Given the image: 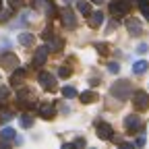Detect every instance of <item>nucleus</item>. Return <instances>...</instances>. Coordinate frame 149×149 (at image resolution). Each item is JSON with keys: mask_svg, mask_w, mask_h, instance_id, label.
<instances>
[{"mask_svg": "<svg viewBox=\"0 0 149 149\" xmlns=\"http://www.w3.org/2000/svg\"><path fill=\"white\" fill-rule=\"evenodd\" d=\"M112 95H116L118 100H128L130 95H133V85H130L128 81H116L114 85H112Z\"/></svg>", "mask_w": 149, "mask_h": 149, "instance_id": "1", "label": "nucleus"}, {"mask_svg": "<svg viewBox=\"0 0 149 149\" xmlns=\"http://www.w3.org/2000/svg\"><path fill=\"white\" fill-rule=\"evenodd\" d=\"M130 10V2L128 0H112L110 2V13L114 17H124Z\"/></svg>", "mask_w": 149, "mask_h": 149, "instance_id": "2", "label": "nucleus"}, {"mask_svg": "<svg viewBox=\"0 0 149 149\" xmlns=\"http://www.w3.org/2000/svg\"><path fill=\"white\" fill-rule=\"evenodd\" d=\"M133 106H135L139 112L147 110V108H149V93H147V91H135V93H133Z\"/></svg>", "mask_w": 149, "mask_h": 149, "instance_id": "3", "label": "nucleus"}, {"mask_svg": "<svg viewBox=\"0 0 149 149\" xmlns=\"http://www.w3.org/2000/svg\"><path fill=\"white\" fill-rule=\"evenodd\" d=\"M0 64H2L6 70L17 68V66H19V58H17V54H13V52H4L2 56H0Z\"/></svg>", "mask_w": 149, "mask_h": 149, "instance_id": "4", "label": "nucleus"}, {"mask_svg": "<svg viewBox=\"0 0 149 149\" xmlns=\"http://www.w3.org/2000/svg\"><path fill=\"white\" fill-rule=\"evenodd\" d=\"M37 81L42 83V87L44 89H48V91H54L56 89V79H54V74L52 72H40V77H37Z\"/></svg>", "mask_w": 149, "mask_h": 149, "instance_id": "5", "label": "nucleus"}, {"mask_svg": "<svg viewBox=\"0 0 149 149\" xmlns=\"http://www.w3.org/2000/svg\"><path fill=\"white\" fill-rule=\"evenodd\" d=\"M95 130H97V137H100V139L110 141L112 137H114V128H112L108 122H97V124H95Z\"/></svg>", "mask_w": 149, "mask_h": 149, "instance_id": "6", "label": "nucleus"}, {"mask_svg": "<svg viewBox=\"0 0 149 149\" xmlns=\"http://www.w3.org/2000/svg\"><path fill=\"white\" fill-rule=\"evenodd\" d=\"M124 128L128 130V133H133V130H143V124H141V118L135 116V114H130L124 118Z\"/></svg>", "mask_w": 149, "mask_h": 149, "instance_id": "7", "label": "nucleus"}, {"mask_svg": "<svg viewBox=\"0 0 149 149\" xmlns=\"http://www.w3.org/2000/svg\"><path fill=\"white\" fill-rule=\"evenodd\" d=\"M48 46H40L35 50V54H33V64L35 66H42V64H46V60H48Z\"/></svg>", "mask_w": 149, "mask_h": 149, "instance_id": "8", "label": "nucleus"}, {"mask_svg": "<svg viewBox=\"0 0 149 149\" xmlns=\"http://www.w3.org/2000/svg\"><path fill=\"white\" fill-rule=\"evenodd\" d=\"M60 17H62V23H64L68 29H74V27H77V19H74L72 10H68V8H62Z\"/></svg>", "mask_w": 149, "mask_h": 149, "instance_id": "9", "label": "nucleus"}, {"mask_svg": "<svg viewBox=\"0 0 149 149\" xmlns=\"http://www.w3.org/2000/svg\"><path fill=\"white\" fill-rule=\"evenodd\" d=\"M54 114H56V108H54V104H40V116L42 118H46V120H50V118H54Z\"/></svg>", "mask_w": 149, "mask_h": 149, "instance_id": "10", "label": "nucleus"}, {"mask_svg": "<svg viewBox=\"0 0 149 149\" xmlns=\"http://www.w3.org/2000/svg\"><path fill=\"white\" fill-rule=\"evenodd\" d=\"M126 29L133 35H141L143 33V25L137 21V19H128V21H126Z\"/></svg>", "mask_w": 149, "mask_h": 149, "instance_id": "11", "label": "nucleus"}, {"mask_svg": "<svg viewBox=\"0 0 149 149\" xmlns=\"http://www.w3.org/2000/svg\"><path fill=\"white\" fill-rule=\"evenodd\" d=\"M102 23H104V13H102V10H95V13L89 15V25H91L93 29H97Z\"/></svg>", "mask_w": 149, "mask_h": 149, "instance_id": "12", "label": "nucleus"}, {"mask_svg": "<svg viewBox=\"0 0 149 149\" xmlns=\"http://www.w3.org/2000/svg\"><path fill=\"white\" fill-rule=\"evenodd\" d=\"M145 70H149V62L147 60H139V62L133 64V72L135 74H143Z\"/></svg>", "mask_w": 149, "mask_h": 149, "instance_id": "13", "label": "nucleus"}, {"mask_svg": "<svg viewBox=\"0 0 149 149\" xmlns=\"http://www.w3.org/2000/svg\"><path fill=\"white\" fill-rule=\"evenodd\" d=\"M79 97H81L83 104H93V102L97 100V93H95V91H83Z\"/></svg>", "mask_w": 149, "mask_h": 149, "instance_id": "14", "label": "nucleus"}, {"mask_svg": "<svg viewBox=\"0 0 149 149\" xmlns=\"http://www.w3.org/2000/svg\"><path fill=\"white\" fill-rule=\"evenodd\" d=\"M23 77H25V70L23 68H17V72H13V77H10V85H21V81H23Z\"/></svg>", "mask_w": 149, "mask_h": 149, "instance_id": "15", "label": "nucleus"}, {"mask_svg": "<svg viewBox=\"0 0 149 149\" xmlns=\"http://www.w3.org/2000/svg\"><path fill=\"white\" fill-rule=\"evenodd\" d=\"M50 44H48V50H54V52H58V50H62V40H60V37H50V40H48Z\"/></svg>", "mask_w": 149, "mask_h": 149, "instance_id": "16", "label": "nucleus"}, {"mask_svg": "<svg viewBox=\"0 0 149 149\" xmlns=\"http://www.w3.org/2000/svg\"><path fill=\"white\" fill-rule=\"evenodd\" d=\"M0 137H2V141H10V139H15V137H17V133H15V128L6 126V128L0 130Z\"/></svg>", "mask_w": 149, "mask_h": 149, "instance_id": "17", "label": "nucleus"}, {"mask_svg": "<svg viewBox=\"0 0 149 149\" xmlns=\"http://www.w3.org/2000/svg\"><path fill=\"white\" fill-rule=\"evenodd\" d=\"M77 8H79V13L85 15V17L91 15V6H89V2H85V0H79V2H77Z\"/></svg>", "mask_w": 149, "mask_h": 149, "instance_id": "18", "label": "nucleus"}, {"mask_svg": "<svg viewBox=\"0 0 149 149\" xmlns=\"http://www.w3.org/2000/svg\"><path fill=\"white\" fill-rule=\"evenodd\" d=\"M19 44L21 46H31L33 44V33H21L19 35Z\"/></svg>", "mask_w": 149, "mask_h": 149, "instance_id": "19", "label": "nucleus"}, {"mask_svg": "<svg viewBox=\"0 0 149 149\" xmlns=\"http://www.w3.org/2000/svg\"><path fill=\"white\" fill-rule=\"evenodd\" d=\"M62 95L64 97H77V89H74V87H70V85H66V87H62Z\"/></svg>", "mask_w": 149, "mask_h": 149, "instance_id": "20", "label": "nucleus"}, {"mask_svg": "<svg viewBox=\"0 0 149 149\" xmlns=\"http://www.w3.org/2000/svg\"><path fill=\"white\" fill-rule=\"evenodd\" d=\"M21 126H23V128H31V126H33V116H29V114L21 116Z\"/></svg>", "mask_w": 149, "mask_h": 149, "instance_id": "21", "label": "nucleus"}, {"mask_svg": "<svg viewBox=\"0 0 149 149\" xmlns=\"http://www.w3.org/2000/svg\"><path fill=\"white\" fill-rule=\"evenodd\" d=\"M13 112L10 110H0V120H2V122H8V120H13Z\"/></svg>", "mask_w": 149, "mask_h": 149, "instance_id": "22", "label": "nucleus"}, {"mask_svg": "<svg viewBox=\"0 0 149 149\" xmlns=\"http://www.w3.org/2000/svg\"><path fill=\"white\" fill-rule=\"evenodd\" d=\"M6 97H8V87H2V85H0V104L6 102Z\"/></svg>", "mask_w": 149, "mask_h": 149, "instance_id": "23", "label": "nucleus"}, {"mask_svg": "<svg viewBox=\"0 0 149 149\" xmlns=\"http://www.w3.org/2000/svg\"><path fill=\"white\" fill-rule=\"evenodd\" d=\"M70 72H72V70H70L68 66H60V70H58V74H60V77H62V79H66V77H70Z\"/></svg>", "mask_w": 149, "mask_h": 149, "instance_id": "24", "label": "nucleus"}, {"mask_svg": "<svg viewBox=\"0 0 149 149\" xmlns=\"http://www.w3.org/2000/svg\"><path fill=\"white\" fill-rule=\"evenodd\" d=\"M108 70H110V72H118V70H120L118 62H110V64H108Z\"/></svg>", "mask_w": 149, "mask_h": 149, "instance_id": "25", "label": "nucleus"}, {"mask_svg": "<svg viewBox=\"0 0 149 149\" xmlns=\"http://www.w3.org/2000/svg\"><path fill=\"white\" fill-rule=\"evenodd\" d=\"M72 145H74V147H77V149H83V147H85V139H81V137H79L77 141H74V143H72Z\"/></svg>", "mask_w": 149, "mask_h": 149, "instance_id": "26", "label": "nucleus"}, {"mask_svg": "<svg viewBox=\"0 0 149 149\" xmlns=\"http://www.w3.org/2000/svg\"><path fill=\"white\" fill-rule=\"evenodd\" d=\"M95 48H97V50H100L102 54H108V46H106V44H97Z\"/></svg>", "mask_w": 149, "mask_h": 149, "instance_id": "27", "label": "nucleus"}, {"mask_svg": "<svg viewBox=\"0 0 149 149\" xmlns=\"http://www.w3.org/2000/svg\"><path fill=\"white\" fill-rule=\"evenodd\" d=\"M147 50H149V46H147V44H141V46L137 48V52H139V54H145Z\"/></svg>", "mask_w": 149, "mask_h": 149, "instance_id": "28", "label": "nucleus"}, {"mask_svg": "<svg viewBox=\"0 0 149 149\" xmlns=\"http://www.w3.org/2000/svg\"><path fill=\"white\" fill-rule=\"evenodd\" d=\"M118 149H135V145H133V143H120Z\"/></svg>", "mask_w": 149, "mask_h": 149, "instance_id": "29", "label": "nucleus"}, {"mask_svg": "<svg viewBox=\"0 0 149 149\" xmlns=\"http://www.w3.org/2000/svg\"><path fill=\"white\" fill-rule=\"evenodd\" d=\"M8 2H10V6H13V8H17V6H21L23 0H8Z\"/></svg>", "mask_w": 149, "mask_h": 149, "instance_id": "30", "label": "nucleus"}, {"mask_svg": "<svg viewBox=\"0 0 149 149\" xmlns=\"http://www.w3.org/2000/svg\"><path fill=\"white\" fill-rule=\"evenodd\" d=\"M135 145H137V147H143V145H145V137H139V139H137V143H135Z\"/></svg>", "mask_w": 149, "mask_h": 149, "instance_id": "31", "label": "nucleus"}, {"mask_svg": "<svg viewBox=\"0 0 149 149\" xmlns=\"http://www.w3.org/2000/svg\"><path fill=\"white\" fill-rule=\"evenodd\" d=\"M141 10H143V17H145V19H147V21H149V8H147V6H143Z\"/></svg>", "mask_w": 149, "mask_h": 149, "instance_id": "32", "label": "nucleus"}, {"mask_svg": "<svg viewBox=\"0 0 149 149\" xmlns=\"http://www.w3.org/2000/svg\"><path fill=\"white\" fill-rule=\"evenodd\" d=\"M62 149H77V147H74L72 143H64V145H62Z\"/></svg>", "mask_w": 149, "mask_h": 149, "instance_id": "33", "label": "nucleus"}, {"mask_svg": "<svg viewBox=\"0 0 149 149\" xmlns=\"http://www.w3.org/2000/svg\"><path fill=\"white\" fill-rule=\"evenodd\" d=\"M137 2H139V6L143 8V6H147V4H149V0H137Z\"/></svg>", "mask_w": 149, "mask_h": 149, "instance_id": "34", "label": "nucleus"}, {"mask_svg": "<svg viewBox=\"0 0 149 149\" xmlns=\"http://www.w3.org/2000/svg\"><path fill=\"white\" fill-rule=\"evenodd\" d=\"M0 149H10V145H6V143H0Z\"/></svg>", "mask_w": 149, "mask_h": 149, "instance_id": "35", "label": "nucleus"}, {"mask_svg": "<svg viewBox=\"0 0 149 149\" xmlns=\"http://www.w3.org/2000/svg\"><path fill=\"white\" fill-rule=\"evenodd\" d=\"M91 2H95V4H102V0H91Z\"/></svg>", "mask_w": 149, "mask_h": 149, "instance_id": "36", "label": "nucleus"}, {"mask_svg": "<svg viewBox=\"0 0 149 149\" xmlns=\"http://www.w3.org/2000/svg\"><path fill=\"white\" fill-rule=\"evenodd\" d=\"M0 8H2V0H0Z\"/></svg>", "mask_w": 149, "mask_h": 149, "instance_id": "37", "label": "nucleus"}]
</instances>
